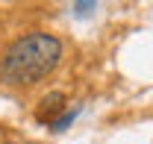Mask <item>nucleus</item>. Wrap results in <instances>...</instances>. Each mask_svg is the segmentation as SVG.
<instances>
[{"label": "nucleus", "mask_w": 153, "mask_h": 144, "mask_svg": "<svg viewBox=\"0 0 153 144\" xmlns=\"http://www.w3.org/2000/svg\"><path fill=\"white\" fill-rule=\"evenodd\" d=\"M62 59V41L50 33H30L9 44L0 62V79L6 85H33L44 79Z\"/></svg>", "instance_id": "nucleus-1"}, {"label": "nucleus", "mask_w": 153, "mask_h": 144, "mask_svg": "<svg viewBox=\"0 0 153 144\" xmlns=\"http://www.w3.org/2000/svg\"><path fill=\"white\" fill-rule=\"evenodd\" d=\"M62 106H65V94H62V91H50L47 97H41L36 118L41 121V124H44V121H50V124H53V118L62 112Z\"/></svg>", "instance_id": "nucleus-2"}, {"label": "nucleus", "mask_w": 153, "mask_h": 144, "mask_svg": "<svg viewBox=\"0 0 153 144\" xmlns=\"http://www.w3.org/2000/svg\"><path fill=\"white\" fill-rule=\"evenodd\" d=\"M76 115H79V106H76V109H68V112H62L56 121L50 124V129H53V132H65V129L76 121Z\"/></svg>", "instance_id": "nucleus-3"}, {"label": "nucleus", "mask_w": 153, "mask_h": 144, "mask_svg": "<svg viewBox=\"0 0 153 144\" xmlns=\"http://www.w3.org/2000/svg\"><path fill=\"white\" fill-rule=\"evenodd\" d=\"M27 144H36V141H27Z\"/></svg>", "instance_id": "nucleus-5"}, {"label": "nucleus", "mask_w": 153, "mask_h": 144, "mask_svg": "<svg viewBox=\"0 0 153 144\" xmlns=\"http://www.w3.org/2000/svg\"><path fill=\"white\" fill-rule=\"evenodd\" d=\"M71 9H74V15H79V18H85V15H91V12L97 9V3H74Z\"/></svg>", "instance_id": "nucleus-4"}]
</instances>
